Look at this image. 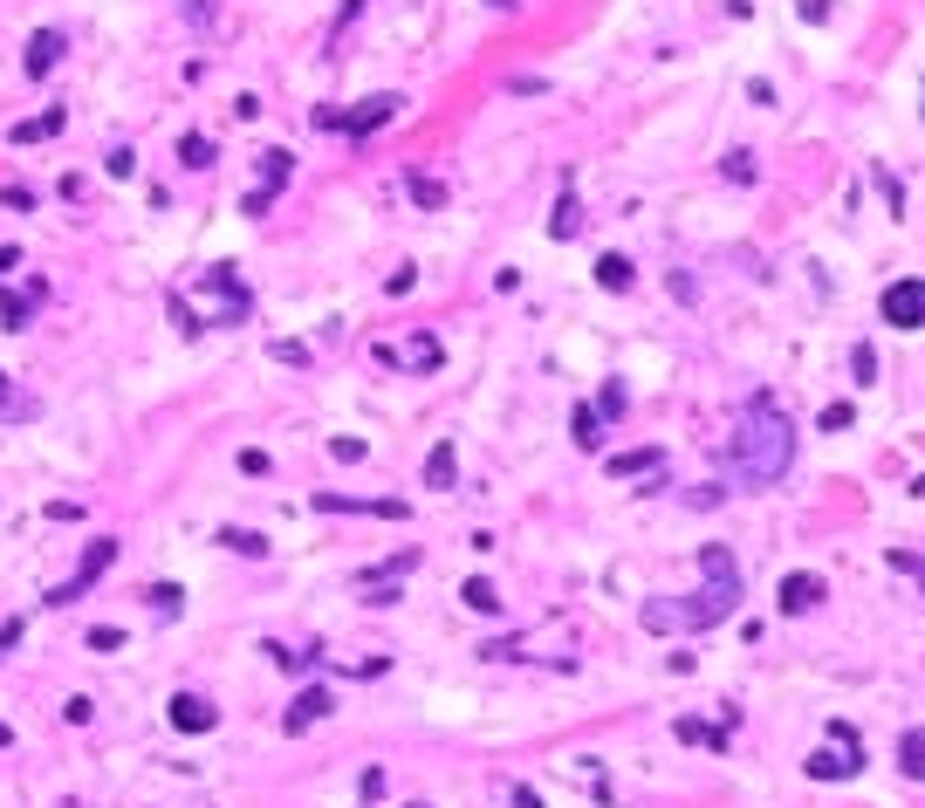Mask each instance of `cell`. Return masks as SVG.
<instances>
[{"instance_id":"ab89813d","label":"cell","mask_w":925,"mask_h":808,"mask_svg":"<svg viewBox=\"0 0 925 808\" xmlns=\"http://www.w3.org/2000/svg\"><path fill=\"white\" fill-rule=\"evenodd\" d=\"M0 419H8V411H0Z\"/></svg>"},{"instance_id":"4dcf8cb0","label":"cell","mask_w":925,"mask_h":808,"mask_svg":"<svg viewBox=\"0 0 925 808\" xmlns=\"http://www.w3.org/2000/svg\"><path fill=\"white\" fill-rule=\"evenodd\" d=\"M329 453H337V459H343V466H356V459H364V453H371V446H364V438H329Z\"/></svg>"},{"instance_id":"4fadbf2b","label":"cell","mask_w":925,"mask_h":808,"mask_svg":"<svg viewBox=\"0 0 925 808\" xmlns=\"http://www.w3.org/2000/svg\"><path fill=\"white\" fill-rule=\"evenodd\" d=\"M604 473H610V480H631V473H665V453H658V446H631V453H610V459H604Z\"/></svg>"},{"instance_id":"60d3db41","label":"cell","mask_w":925,"mask_h":808,"mask_svg":"<svg viewBox=\"0 0 925 808\" xmlns=\"http://www.w3.org/2000/svg\"><path fill=\"white\" fill-rule=\"evenodd\" d=\"M419 808H425V801H419Z\"/></svg>"},{"instance_id":"3957f363","label":"cell","mask_w":925,"mask_h":808,"mask_svg":"<svg viewBox=\"0 0 925 808\" xmlns=\"http://www.w3.org/2000/svg\"><path fill=\"white\" fill-rule=\"evenodd\" d=\"M110 562H117V541H110V535H103V541H90V549H83V562H75V576L48 589V604H56V610L83 604V596H90V583H96V576H103V569H110Z\"/></svg>"},{"instance_id":"836d02e7","label":"cell","mask_w":925,"mask_h":808,"mask_svg":"<svg viewBox=\"0 0 925 808\" xmlns=\"http://www.w3.org/2000/svg\"><path fill=\"white\" fill-rule=\"evenodd\" d=\"M268 356H274V363H295V371H302V363H308V350H302V343H274Z\"/></svg>"},{"instance_id":"9a60e30c","label":"cell","mask_w":925,"mask_h":808,"mask_svg":"<svg viewBox=\"0 0 925 808\" xmlns=\"http://www.w3.org/2000/svg\"><path fill=\"white\" fill-rule=\"evenodd\" d=\"M576 226H583V206H576V178L562 172V199H555V213H549V233H555V241H576Z\"/></svg>"},{"instance_id":"8fae6325","label":"cell","mask_w":925,"mask_h":808,"mask_svg":"<svg viewBox=\"0 0 925 808\" xmlns=\"http://www.w3.org/2000/svg\"><path fill=\"white\" fill-rule=\"evenodd\" d=\"M816 604H822V576H809V569L782 576V617H809Z\"/></svg>"},{"instance_id":"30bf717a","label":"cell","mask_w":925,"mask_h":808,"mask_svg":"<svg viewBox=\"0 0 925 808\" xmlns=\"http://www.w3.org/2000/svg\"><path fill=\"white\" fill-rule=\"evenodd\" d=\"M329 713H337L329 686H308V692H295V706H289V719H281V726H289V734H308V726H316V719H329Z\"/></svg>"},{"instance_id":"5b68a950","label":"cell","mask_w":925,"mask_h":808,"mask_svg":"<svg viewBox=\"0 0 925 808\" xmlns=\"http://www.w3.org/2000/svg\"><path fill=\"white\" fill-rule=\"evenodd\" d=\"M398 103H405V96H364V103H356V110H337V130H343L350 144H364L371 130H384V124L398 117Z\"/></svg>"},{"instance_id":"d6986e66","label":"cell","mask_w":925,"mask_h":808,"mask_svg":"<svg viewBox=\"0 0 925 808\" xmlns=\"http://www.w3.org/2000/svg\"><path fill=\"white\" fill-rule=\"evenodd\" d=\"M597 281H604L610 295H624L637 274H631V260H624V254H597Z\"/></svg>"},{"instance_id":"e0dca14e","label":"cell","mask_w":925,"mask_h":808,"mask_svg":"<svg viewBox=\"0 0 925 808\" xmlns=\"http://www.w3.org/2000/svg\"><path fill=\"white\" fill-rule=\"evenodd\" d=\"M62 130H69V110H42V117H21L8 138L14 144H42V138H62Z\"/></svg>"},{"instance_id":"f546056e","label":"cell","mask_w":925,"mask_h":808,"mask_svg":"<svg viewBox=\"0 0 925 808\" xmlns=\"http://www.w3.org/2000/svg\"><path fill=\"white\" fill-rule=\"evenodd\" d=\"M241 473H247V480H261V473H274V459H268L261 446H247V453H241Z\"/></svg>"},{"instance_id":"2e32d148","label":"cell","mask_w":925,"mask_h":808,"mask_svg":"<svg viewBox=\"0 0 925 808\" xmlns=\"http://www.w3.org/2000/svg\"><path fill=\"white\" fill-rule=\"evenodd\" d=\"M425 487H440V493L459 487V453H453V438H440V446L425 453Z\"/></svg>"},{"instance_id":"e575fe53","label":"cell","mask_w":925,"mask_h":808,"mask_svg":"<svg viewBox=\"0 0 925 808\" xmlns=\"http://www.w3.org/2000/svg\"><path fill=\"white\" fill-rule=\"evenodd\" d=\"M507 801H514V808H542V795H535V788H522V781L507 788Z\"/></svg>"},{"instance_id":"ba28073f","label":"cell","mask_w":925,"mask_h":808,"mask_svg":"<svg viewBox=\"0 0 925 808\" xmlns=\"http://www.w3.org/2000/svg\"><path fill=\"white\" fill-rule=\"evenodd\" d=\"M316 514H377V520H405V501H356V493H316Z\"/></svg>"},{"instance_id":"52a82bcc","label":"cell","mask_w":925,"mask_h":808,"mask_svg":"<svg viewBox=\"0 0 925 808\" xmlns=\"http://www.w3.org/2000/svg\"><path fill=\"white\" fill-rule=\"evenodd\" d=\"M165 719L178 726V734H213V719H220V706H213V699H199V692H172V706H165Z\"/></svg>"},{"instance_id":"9c48e42d","label":"cell","mask_w":925,"mask_h":808,"mask_svg":"<svg viewBox=\"0 0 925 808\" xmlns=\"http://www.w3.org/2000/svg\"><path fill=\"white\" fill-rule=\"evenodd\" d=\"M411 569H419V549H398L384 569H371V576H364V589H377L371 604H398V576H411Z\"/></svg>"},{"instance_id":"ac0fdd59","label":"cell","mask_w":925,"mask_h":808,"mask_svg":"<svg viewBox=\"0 0 925 808\" xmlns=\"http://www.w3.org/2000/svg\"><path fill=\"white\" fill-rule=\"evenodd\" d=\"M672 734H679L686 747H713V753H719V747H727V726H706V719H692V713H686V719L672 726Z\"/></svg>"},{"instance_id":"f1b7e54d","label":"cell","mask_w":925,"mask_h":808,"mask_svg":"<svg viewBox=\"0 0 925 808\" xmlns=\"http://www.w3.org/2000/svg\"><path fill=\"white\" fill-rule=\"evenodd\" d=\"M851 371H857V384H878V350L857 343V350H851Z\"/></svg>"},{"instance_id":"44dd1931","label":"cell","mask_w":925,"mask_h":808,"mask_svg":"<svg viewBox=\"0 0 925 808\" xmlns=\"http://www.w3.org/2000/svg\"><path fill=\"white\" fill-rule=\"evenodd\" d=\"M459 604H467V610H480V617H501V589L487 583V576H473L467 589H459Z\"/></svg>"},{"instance_id":"603a6c76","label":"cell","mask_w":925,"mask_h":808,"mask_svg":"<svg viewBox=\"0 0 925 808\" xmlns=\"http://www.w3.org/2000/svg\"><path fill=\"white\" fill-rule=\"evenodd\" d=\"M898 774H905V781H918V774H925V734H918V726H912L905 740H898Z\"/></svg>"},{"instance_id":"74e56055","label":"cell","mask_w":925,"mask_h":808,"mask_svg":"<svg viewBox=\"0 0 925 808\" xmlns=\"http://www.w3.org/2000/svg\"><path fill=\"white\" fill-rule=\"evenodd\" d=\"M8 740H14V734H8V719H0V747H8Z\"/></svg>"},{"instance_id":"484cf974","label":"cell","mask_w":925,"mask_h":808,"mask_svg":"<svg viewBox=\"0 0 925 808\" xmlns=\"http://www.w3.org/2000/svg\"><path fill=\"white\" fill-rule=\"evenodd\" d=\"M405 186H411V199H419L425 213H440V206H446V186H440V178H432V172H411Z\"/></svg>"},{"instance_id":"5bb4252c","label":"cell","mask_w":925,"mask_h":808,"mask_svg":"<svg viewBox=\"0 0 925 808\" xmlns=\"http://www.w3.org/2000/svg\"><path fill=\"white\" fill-rule=\"evenodd\" d=\"M440 363H446V350H440V336H425V329L398 350V371H419V377H432Z\"/></svg>"},{"instance_id":"1f68e13d","label":"cell","mask_w":925,"mask_h":808,"mask_svg":"<svg viewBox=\"0 0 925 808\" xmlns=\"http://www.w3.org/2000/svg\"><path fill=\"white\" fill-rule=\"evenodd\" d=\"M117 644H124L117 623H96V631H90V651H117Z\"/></svg>"},{"instance_id":"f35d334b","label":"cell","mask_w":925,"mask_h":808,"mask_svg":"<svg viewBox=\"0 0 925 808\" xmlns=\"http://www.w3.org/2000/svg\"><path fill=\"white\" fill-rule=\"evenodd\" d=\"M494 8H514V0H494Z\"/></svg>"},{"instance_id":"d590c367","label":"cell","mask_w":925,"mask_h":808,"mask_svg":"<svg viewBox=\"0 0 925 808\" xmlns=\"http://www.w3.org/2000/svg\"><path fill=\"white\" fill-rule=\"evenodd\" d=\"M803 21H830V0H803Z\"/></svg>"},{"instance_id":"7402d4cb","label":"cell","mask_w":925,"mask_h":808,"mask_svg":"<svg viewBox=\"0 0 925 808\" xmlns=\"http://www.w3.org/2000/svg\"><path fill=\"white\" fill-rule=\"evenodd\" d=\"M719 178H727V186H754V178H761L754 151H727V159H719Z\"/></svg>"},{"instance_id":"83f0119b","label":"cell","mask_w":925,"mask_h":808,"mask_svg":"<svg viewBox=\"0 0 925 808\" xmlns=\"http://www.w3.org/2000/svg\"><path fill=\"white\" fill-rule=\"evenodd\" d=\"M144 596H151V610H159V617H178V604H186V589H178V583H151Z\"/></svg>"},{"instance_id":"d4e9b609","label":"cell","mask_w":925,"mask_h":808,"mask_svg":"<svg viewBox=\"0 0 925 808\" xmlns=\"http://www.w3.org/2000/svg\"><path fill=\"white\" fill-rule=\"evenodd\" d=\"M213 541H220V549H234V555H268V535H254V528H220Z\"/></svg>"},{"instance_id":"4316f807","label":"cell","mask_w":925,"mask_h":808,"mask_svg":"<svg viewBox=\"0 0 925 808\" xmlns=\"http://www.w3.org/2000/svg\"><path fill=\"white\" fill-rule=\"evenodd\" d=\"M178 159H186L192 172H206V165H213V159H220V151H213V144H206V138H199V130H186V138H178Z\"/></svg>"},{"instance_id":"7c38bea8","label":"cell","mask_w":925,"mask_h":808,"mask_svg":"<svg viewBox=\"0 0 925 808\" xmlns=\"http://www.w3.org/2000/svg\"><path fill=\"white\" fill-rule=\"evenodd\" d=\"M62 56H69V35H62V28H42V35L28 42V56H21V69H28V75H35V83H42V75H48V69H56Z\"/></svg>"},{"instance_id":"8992f818","label":"cell","mask_w":925,"mask_h":808,"mask_svg":"<svg viewBox=\"0 0 925 808\" xmlns=\"http://www.w3.org/2000/svg\"><path fill=\"white\" fill-rule=\"evenodd\" d=\"M878 316H885L891 329H918V316H925V281H918V274L891 281V289H885V302H878Z\"/></svg>"},{"instance_id":"7a4b0ae2","label":"cell","mask_w":925,"mask_h":808,"mask_svg":"<svg viewBox=\"0 0 925 808\" xmlns=\"http://www.w3.org/2000/svg\"><path fill=\"white\" fill-rule=\"evenodd\" d=\"M706 569V589L700 596H686V604H645V631H713V623H727L740 610V569L727 549H706L700 555Z\"/></svg>"},{"instance_id":"8d00e7d4","label":"cell","mask_w":925,"mask_h":808,"mask_svg":"<svg viewBox=\"0 0 925 808\" xmlns=\"http://www.w3.org/2000/svg\"><path fill=\"white\" fill-rule=\"evenodd\" d=\"M21 268V247H0V274H14Z\"/></svg>"},{"instance_id":"cb8c5ba5","label":"cell","mask_w":925,"mask_h":808,"mask_svg":"<svg viewBox=\"0 0 925 808\" xmlns=\"http://www.w3.org/2000/svg\"><path fill=\"white\" fill-rule=\"evenodd\" d=\"M570 425H576V446H583V453H597V446H604V411L576 405V419H570Z\"/></svg>"},{"instance_id":"ffe728a7","label":"cell","mask_w":925,"mask_h":808,"mask_svg":"<svg viewBox=\"0 0 925 808\" xmlns=\"http://www.w3.org/2000/svg\"><path fill=\"white\" fill-rule=\"evenodd\" d=\"M289 172H295V151H268V159H261V192L274 199L281 186H289Z\"/></svg>"},{"instance_id":"277c9868","label":"cell","mask_w":925,"mask_h":808,"mask_svg":"<svg viewBox=\"0 0 925 808\" xmlns=\"http://www.w3.org/2000/svg\"><path fill=\"white\" fill-rule=\"evenodd\" d=\"M857 768H864V753H857V734H851V726L836 719V726H830V747H816V753H809V774H816V781H851Z\"/></svg>"},{"instance_id":"d6a6232c","label":"cell","mask_w":925,"mask_h":808,"mask_svg":"<svg viewBox=\"0 0 925 808\" xmlns=\"http://www.w3.org/2000/svg\"><path fill=\"white\" fill-rule=\"evenodd\" d=\"M0 206H14V213H28V206H35V192H28V186H0Z\"/></svg>"},{"instance_id":"6da1fadb","label":"cell","mask_w":925,"mask_h":808,"mask_svg":"<svg viewBox=\"0 0 925 808\" xmlns=\"http://www.w3.org/2000/svg\"><path fill=\"white\" fill-rule=\"evenodd\" d=\"M734 473H740V487H775V480H788V466H795V425L782 419V405L768 398H748L740 405V425H734Z\"/></svg>"}]
</instances>
